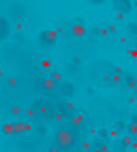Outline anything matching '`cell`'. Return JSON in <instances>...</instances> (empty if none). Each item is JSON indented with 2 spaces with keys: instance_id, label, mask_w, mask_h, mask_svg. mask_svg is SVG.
<instances>
[{
  "instance_id": "1",
  "label": "cell",
  "mask_w": 137,
  "mask_h": 152,
  "mask_svg": "<svg viewBox=\"0 0 137 152\" xmlns=\"http://www.w3.org/2000/svg\"><path fill=\"white\" fill-rule=\"evenodd\" d=\"M88 70H89V76L95 82H111L114 72H116V66H112L107 59H95L89 65Z\"/></svg>"
},
{
  "instance_id": "2",
  "label": "cell",
  "mask_w": 137,
  "mask_h": 152,
  "mask_svg": "<svg viewBox=\"0 0 137 152\" xmlns=\"http://www.w3.org/2000/svg\"><path fill=\"white\" fill-rule=\"evenodd\" d=\"M55 145H57L59 150H73L74 145H76V135H74L73 129L69 127H59L55 131Z\"/></svg>"
},
{
  "instance_id": "3",
  "label": "cell",
  "mask_w": 137,
  "mask_h": 152,
  "mask_svg": "<svg viewBox=\"0 0 137 152\" xmlns=\"http://www.w3.org/2000/svg\"><path fill=\"white\" fill-rule=\"evenodd\" d=\"M32 110L42 118H53V114L57 112V107L50 99H36V101H32Z\"/></svg>"
},
{
  "instance_id": "4",
  "label": "cell",
  "mask_w": 137,
  "mask_h": 152,
  "mask_svg": "<svg viewBox=\"0 0 137 152\" xmlns=\"http://www.w3.org/2000/svg\"><path fill=\"white\" fill-rule=\"evenodd\" d=\"M55 40H57V32H55V31H44L40 34V42H42V46H44V48L53 46Z\"/></svg>"
},
{
  "instance_id": "5",
  "label": "cell",
  "mask_w": 137,
  "mask_h": 152,
  "mask_svg": "<svg viewBox=\"0 0 137 152\" xmlns=\"http://www.w3.org/2000/svg\"><path fill=\"white\" fill-rule=\"evenodd\" d=\"M12 32V23L8 21L4 15H0V42H4Z\"/></svg>"
},
{
  "instance_id": "6",
  "label": "cell",
  "mask_w": 137,
  "mask_h": 152,
  "mask_svg": "<svg viewBox=\"0 0 137 152\" xmlns=\"http://www.w3.org/2000/svg\"><path fill=\"white\" fill-rule=\"evenodd\" d=\"M55 107H57V112L59 114H63V118H73L74 104L70 103V101H65V103H61V104H55Z\"/></svg>"
},
{
  "instance_id": "7",
  "label": "cell",
  "mask_w": 137,
  "mask_h": 152,
  "mask_svg": "<svg viewBox=\"0 0 137 152\" xmlns=\"http://www.w3.org/2000/svg\"><path fill=\"white\" fill-rule=\"evenodd\" d=\"M112 8H114L120 15H124V13L131 12V2H127V0H114V2H112Z\"/></svg>"
},
{
  "instance_id": "8",
  "label": "cell",
  "mask_w": 137,
  "mask_h": 152,
  "mask_svg": "<svg viewBox=\"0 0 137 152\" xmlns=\"http://www.w3.org/2000/svg\"><path fill=\"white\" fill-rule=\"evenodd\" d=\"M57 91L63 93V97H73L74 95V86L70 82H59L57 84Z\"/></svg>"
},
{
  "instance_id": "9",
  "label": "cell",
  "mask_w": 137,
  "mask_h": 152,
  "mask_svg": "<svg viewBox=\"0 0 137 152\" xmlns=\"http://www.w3.org/2000/svg\"><path fill=\"white\" fill-rule=\"evenodd\" d=\"M42 88H44V91L53 93V91H57V82H55L53 78H46L44 82H42Z\"/></svg>"
},
{
  "instance_id": "10",
  "label": "cell",
  "mask_w": 137,
  "mask_h": 152,
  "mask_svg": "<svg viewBox=\"0 0 137 152\" xmlns=\"http://www.w3.org/2000/svg\"><path fill=\"white\" fill-rule=\"evenodd\" d=\"M70 34L73 36H84L86 34V27H84L82 23H74V25L70 27Z\"/></svg>"
},
{
  "instance_id": "11",
  "label": "cell",
  "mask_w": 137,
  "mask_h": 152,
  "mask_svg": "<svg viewBox=\"0 0 137 152\" xmlns=\"http://www.w3.org/2000/svg\"><path fill=\"white\" fill-rule=\"evenodd\" d=\"M2 133H4V135H15V127H13V124L12 122L4 124V126H2Z\"/></svg>"
},
{
  "instance_id": "12",
  "label": "cell",
  "mask_w": 137,
  "mask_h": 152,
  "mask_svg": "<svg viewBox=\"0 0 137 152\" xmlns=\"http://www.w3.org/2000/svg\"><path fill=\"white\" fill-rule=\"evenodd\" d=\"M13 127H15V135H17V133H23V131H27V129H29V126H27V124H23V122L13 124Z\"/></svg>"
},
{
  "instance_id": "13",
  "label": "cell",
  "mask_w": 137,
  "mask_h": 152,
  "mask_svg": "<svg viewBox=\"0 0 137 152\" xmlns=\"http://www.w3.org/2000/svg\"><path fill=\"white\" fill-rule=\"evenodd\" d=\"M126 86H127V88H131V89H133L135 86H137V82H135L133 76H126Z\"/></svg>"
},
{
  "instance_id": "14",
  "label": "cell",
  "mask_w": 137,
  "mask_h": 152,
  "mask_svg": "<svg viewBox=\"0 0 137 152\" xmlns=\"http://www.w3.org/2000/svg\"><path fill=\"white\" fill-rule=\"evenodd\" d=\"M127 131H130L131 137L137 135V124H131V122H130V126H127Z\"/></svg>"
},
{
  "instance_id": "15",
  "label": "cell",
  "mask_w": 137,
  "mask_h": 152,
  "mask_svg": "<svg viewBox=\"0 0 137 152\" xmlns=\"http://www.w3.org/2000/svg\"><path fill=\"white\" fill-rule=\"evenodd\" d=\"M120 145H122V146H124V148H126V146H130V145H131V135H126V137H124V139H122V141H120Z\"/></svg>"
},
{
  "instance_id": "16",
  "label": "cell",
  "mask_w": 137,
  "mask_h": 152,
  "mask_svg": "<svg viewBox=\"0 0 137 152\" xmlns=\"http://www.w3.org/2000/svg\"><path fill=\"white\" fill-rule=\"evenodd\" d=\"M80 124H82V116H74V118H73V126H74V127H78Z\"/></svg>"
},
{
  "instance_id": "17",
  "label": "cell",
  "mask_w": 137,
  "mask_h": 152,
  "mask_svg": "<svg viewBox=\"0 0 137 152\" xmlns=\"http://www.w3.org/2000/svg\"><path fill=\"white\" fill-rule=\"evenodd\" d=\"M127 55H131L133 59H137V50L135 48H130V50H127Z\"/></svg>"
},
{
  "instance_id": "18",
  "label": "cell",
  "mask_w": 137,
  "mask_h": 152,
  "mask_svg": "<svg viewBox=\"0 0 137 152\" xmlns=\"http://www.w3.org/2000/svg\"><path fill=\"white\" fill-rule=\"evenodd\" d=\"M127 31H130L131 34H135V32H137V25H133V23H131V25H127Z\"/></svg>"
},
{
  "instance_id": "19",
  "label": "cell",
  "mask_w": 137,
  "mask_h": 152,
  "mask_svg": "<svg viewBox=\"0 0 137 152\" xmlns=\"http://www.w3.org/2000/svg\"><path fill=\"white\" fill-rule=\"evenodd\" d=\"M53 80H55V82H59V80H61V74L59 72H53Z\"/></svg>"
},
{
  "instance_id": "20",
  "label": "cell",
  "mask_w": 137,
  "mask_h": 152,
  "mask_svg": "<svg viewBox=\"0 0 137 152\" xmlns=\"http://www.w3.org/2000/svg\"><path fill=\"white\" fill-rule=\"evenodd\" d=\"M12 112H13V114H19V112H21V108H19V107H13V108H12Z\"/></svg>"
},
{
  "instance_id": "21",
  "label": "cell",
  "mask_w": 137,
  "mask_h": 152,
  "mask_svg": "<svg viewBox=\"0 0 137 152\" xmlns=\"http://www.w3.org/2000/svg\"><path fill=\"white\" fill-rule=\"evenodd\" d=\"M48 152H59V148H57V146H50Z\"/></svg>"
},
{
  "instance_id": "22",
  "label": "cell",
  "mask_w": 137,
  "mask_h": 152,
  "mask_svg": "<svg viewBox=\"0 0 137 152\" xmlns=\"http://www.w3.org/2000/svg\"><path fill=\"white\" fill-rule=\"evenodd\" d=\"M131 124H137V114H133V116H131Z\"/></svg>"
},
{
  "instance_id": "23",
  "label": "cell",
  "mask_w": 137,
  "mask_h": 152,
  "mask_svg": "<svg viewBox=\"0 0 137 152\" xmlns=\"http://www.w3.org/2000/svg\"><path fill=\"white\" fill-rule=\"evenodd\" d=\"M74 152H84V150H74Z\"/></svg>"
},
{
  "instance_id": "24",
  "label": "cell",
  "mask_w": 137,
  "mask_h": 152,
  "mask_svg": "<svg viewBox=\"0 0 137 152\" xmlns=\"http://www.w3.org/2000/svg\"><path fill=\"white\" fill-rule=\"evenodd\" d=\"M135 50H137V44H135Z\"/></svg>"
}]
</instances>
